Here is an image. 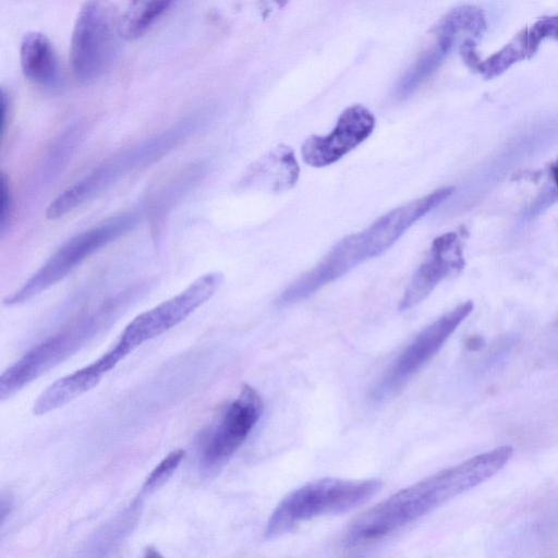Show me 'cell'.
I'll return each mask as SVG.
<instances>
[{
    "instance_id": "6da1fadb",
    "label": "cell",
    "mask_w": 558,
    "mask_h": 558,
    "mask_svg": "<svg viewBox=\"0 0 558 558\" xmlns=\"http://www.w3.org/2000/svg\"><path fill=\"white\" fill-rule=\"evenodd\" d=\"M510 446L474 456L408 486L357 517L347 529L348 545L381 538L484 483L512 457Z\"/></svg>"
},
{
    "instance_id": "7a4b0ae2",
    "label": "cell",
    "mask_w": 558,
    "mask_h": 558,
    "mask_svg": "<svg viewBox=\"0 0 558 558\" xmlns=\"http://www.w3.org/2000/svg\"><path fill=\"white\" fill-rule=\"evenodd\" d=\"M448 190H440L391 209L363 231L339 241L312 269L301 276V286L315 293L364 262L391 247L405 231L441 202Z\"/></svg>"
},
{
    "instance_id": "3957f363",
    "label": "cell",
    "mask_w": 558,
    "mask_h": 558,
    "mask_svg": "<svg viewBox=\"0 0 558 558\" xmlns=\"http://www.w3.org/2000/svg\"><path fill=\"white\" fill-rule=\"evenodd\" d=\"M126 301L124 296L107 301L97 311L33 347L0 376V400L13 397L23 387L77 352L116 319Z\"/></svg>"
},
{
    "instance_id": "277c9868",
    "label": "cell",
    "mask_w": 558,
    "mask_h": 558,
    "mask_svg": "<svg viewBox=\"0 0 558 558\" xmlns=\"http://www.w3.org/2000/svg\"><path fill=\"white\" fill-rule=\"evenodd\" d=\"M380 485L377 480L335 477L308 482L282 498L267 522L265 534L275 537L304 521L349 511L368 500Z\"/></svg>"
},
{
    "instance_id": "5b68a950",
    "label": "cell",
    "mask_w": 558,
    "mask_h": 558,
    "mask_svg": "<svg viewBox=\"0 0 558 558\" xmlns=\"http://www.w3.org/2000/svg\"><path fill=\"white\" fill-rule=\"evenodd\" d=\"M137 221V215L122 214L74 235L58 248L20 289L5 298L4 304H22L49 289L93 253L130 231Z\"/></svg>"
},
{
    "instance_id": "8992f818",
    "label": "cell",
    "mask_w": 558,
    "mask_h": 558,
    "mask_svg": "<svg viewBox=\"0 0 558 558\" xmlns=\"http://www.w3.org/2000/svg\"><path fill=\"white\" fill-rule=\"evenodd\" d=\"M119 16L104 1L85 2L75 20L71 36L70 59L78 81L92 83L111 64L117 47Z\"/></svg>"
},
{
    "instance_id": "52a82bcc",
    "label": "cell",
    "mask_w": 558,
    "mask_h": 558,
    "mask_svg": "<svg viewBox=\"0 0 558 558\" xmlns=\"http://www.w3.org/2000/svg\"><path fill=\"white\" fill-rule=\"evenodd\" d=\"M222 282L220 272L199 276L184 290L138 314L121 332L119 341L130 352L182 323L205 304Z\"/></svg>"
},
{
    "instance_id": "ba28073f",
    "label": "cell",
    "mask_w": 558,
    "mask_h": 558,
    "mask_svg": "<svg viewBox=\"0 0 558 558\" xmlns=\"http://www.w3.org/2000/svg\"><path fill=\"white\" fill-rule=\"evenodd\" d=\"M472 310V301H465L422 329L385 371L373 389V397L383 400L401 390L441 349Z\"/></svg>"
},
{
    "instance_id": "9c48e42d",
    "label": "cell",
    "mask_w": 558,
    "mask_h": 558,
    "mask_svg": "<svg viewBox=\"0 0 558 558\" xmlns=\"http://www.w3.org/2000/svg\"><path fill=\"white\" fill-rule=\"evenodd\" d=\"M264 403L258 391L243 385L236 398L223 410L202 441V462L206 468L226 463L242 446L259 421Z\"/></svg>"
},
{
    "instance_id": "30bf717a",
    "label": "cell",
    "mask_w": 558,
    "mask_h": 558,
    "mask_svg": "<svg viewBox=\"0 0 558 558\" xmlns=\"http://www.w3.org/2000/svg\"><path fill=\"white\" fill-rule=\"evenodd\" d=\"M374 114L362 105H352L339 116L327 135H312L301 147L303 161L312 167L329 166L363 143L375 128Z\"/></svg>"
},
{
    "instance_id": "8fae6325",
    "label": "cell",
    "mask_w": 558,
    "mask_h": 558,
    "mask_svg": "<svg viewBox=\"0 0 558 558\" xmlns=\"http://www.w3.org/2000/svg\"><path fill=\"white\" fill-rule=\"evenodd\" d=\"M129 354L130 352L117 341L97 360L48 386L34 402L33 413L47 414L88 392Z\"/></svg>"
},
{
    "instance_id": "7c38bea8",
    "label": "cell",
    "mask_w": 558,
    "mask_h": 558,
    "mask_svg": "<svg viewBox=\"0 0 558 558\" xmlns=\"http://www.w3.org/2000/svg\"><path fill=\"white\" fill-rule=\"evenodd\" d=\"M463 265L456 234L448 233L437 238L405 287L399 310L408 311L420 304L445 278Z\"/></svg>"
},
{
    "instance_id": "4fadbf2b",
    "label": "cell",
    "mask_w": 558,
    "mask_h": 558,
    "mask_svg": "<svg viewBox=\"0 0 558 558\" xmlns=\"http://www.w3.org/2000/svg\"><path fill=\"white\" fill-rule=\"evenodd\" d=\"M144 150L145 147L138 150H132L130 155L114 159L111 163L101 166L82 180L75 182L49 204L46 210L47 218L58 219L73 210L83 202L89 199L94 194L113 181L117 175L122 173L126 167L131 166V162L135 161Z\"/></svg>"
},
{
    "instance_id": "5bb4252c",
    "label": "cell",
    "mask_w": 558,
    "mask_h": 558,
    "mask_svg": "<svg viewBox=\"0 0 558 558\" xmlns=\"http://www.w3.org/2000/svg\"><path fill=\"white\" fill-rule=\"evenodd\" d=\"M20 63L25 77L39 85L59 80V62L50 39L40 32L24 34L20 45Z\"/></svg>"
},
{
    "instance_id": "9a60e30c",
    "label": "cell",
    "mask_w": 558,
    "mask_h": 558,
    "mask_svg": "<svg viewBox=\"0 0 558 558\" xmlns=\"http://www.w3.org/2000/svg\"><path fill=\"white\" fill-rule=\"evenodd\" d=\"M172 4L169 0H140L129 4L119 16V33L122 38L142 36Z\"/></svg>"
},
{
    "instance_id": "2e32d148",
    "label": "cell",
    "mask_w": 558,
    "mask_h": 558,
    "mask_svg": "<svg viewBox=\"0 0 558 558\" xmlns=\"http://www.w3.org/2000/svg\"><path fill=\"white\" fill-rule=\"evenodd\" d=\"M184 456L185 451L182 449L168 453L148 475L144 486L151 488L162 484L175 471Z\"/></svg>"
},
{
    "instance_id": "e0dca14e",
    "label": "cell",
    "mask_w": 558,
    "mask_h": 558,
    "mask_svg": "<svg viewBox=\"0 0 558 558\" xmlns=\"http://www.w3.org/2000/svg\"><path fill=\"white\" fill-rule=\"evenodd\" d=\"M1 192L0 234L3 235L11 225L14 210L10 182L4 172L1 174Z\"/></svg>"
},
{
    "instance_id": "ac0fdd59",
    "label": "cell",
    "mask_w": 558,
    "mask_h": 558,
    "mask_svg": "<svg viewBox=\"0 0 558 558\" xmlns=\"http://www.w3.org/2000/svg\"><path fill=\"white\" fill-rule=\"evenodd\" d=\"M144 558H163L161 554L154 547H148L145 550Z\"/></svg>"
}]
</instances>
